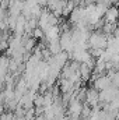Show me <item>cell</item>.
<instances>
[{
	"label": "cell",
	"instance_id": "cell-1",
	"mask_svg": "<svg viewBox=\"0 0 119 120\" xmlns=\"http://www.w3.org/2000/svg\"><path fill=\"white\" fill-rule=\"evenodd\" d=\"M116 18H118V8L116 6H109L104 14V22H109V24H116Z\"/></svg>",
	"mask_w": 119,
	"mask_h": 120
},
{
	"label": "cell",
	"instance_id": "cell-2",
	"mask_svg": "<svg viewBox=\"0 0 119 120\" xmlns=\"http://www.w3.org/2000/svg\"><path fill=\"white\" fill-rule=\"evenodd\" d=\"M108 87H111L109 78H108L107 75H99V77L95 78L94 87H92V88H94L95 91H102V90H105V88H108Z\"/></svg>",
	"mask_w": 119,
	"mask_h": 120
},
{
	"label": "cell",
	"instance_id": "cell-3",
	"mask_svg": "<svg viewBox=\"0 0 119 120\" xmlns=\"http://www.w3.org/2000/svg\"><path fill=\"white\" fill-rule=\"evenodd\" d=\"M46 48H48V50H49V53H51L52 56H55V55H58V53L62 52V48H60L59 41H52V42H49Z\"/></svg>",
	"mask_w": 119,
	"mask_h": 120
},
{
	"label": "cell",
	"instance_id": "cell-4",
	"mask_svg": "<svg viewBox=\"0 0 119 120\" xmlns=\"http://www.w3.org/2000/svg\"><path fill=\"white\" fill-rule=\"evenodd\" d=\"M31 36H32V39L38 41V39H42V38H44V32H42V30H41L39 27H36V28H34V30H32Z\"/></svg>",
	"mask_w": 119,
	"mask_h": 120
},
{
	"label": "cell",
	"instance_id": "cell-5",
	"mask_svg": "<svg viewBox=\"0 0 119 120\" xmlns=\"http://www.w3.org/2000/svg\"><path fill=\"white\" fill-rule=\"evenodd\" d=\"M116 1H118V0H97V3L104 4V6H107V7H109V6H115Z\"/></svg>",
	"mask_w": 119,
	"mask_h": 120
},
{
	"label": "cell",
	"instance_id": "cell-6",
	"mask_svg": "<svg viewBox=\"0 0 119 120\" xmlns=\"http://www.w3.org/2000/svg\"><path fill=\"white\" fill-rule=\"evenodd\" d=\"M35 3H36V6H39L41 8H45V7H46L48 0H35Z\"/></svg>",
	"mask_w": 119,
	"mask_h": 120
}]
</instances>
